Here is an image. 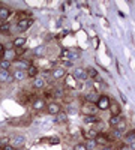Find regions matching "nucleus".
<instances>
[{
	"mask_svg": "<svg viewBox=\"0 0 135 150\" xmlns=\"http://www.w3.org/2000/svg\"><path fill=\"white\" fill-rule=\"evenodd\" d=\"M33 24V20L32 18H27V20H20L18 21V24H17V27H18V30L20 32H26L30 26Z\"/></svg>",
	"mask_w": 135,
	"mask_h": 150,
	"instance_id": "obj_3",
	"label": "nucleus"
},
{
	"mask_svg": "<svg viewBox=\"0 0 135 150\" xmlns=\"http://www.w3.org/2000/svg\"><path fill=\"white\" fill-rule=\"evenodd\" d=\"M114 129L119 131V132H123V131L126 129V122H125V120H120L116 126H114Z\"/></svg>",
	"mask_w": 135,
	"mask_h": 150,
	"instance_id": "obj_18",
	"label": "nucleus"
},
{
	"mask_svg": "<svg viewBox=\"0 0 135 150\" xmlns=\"http://www.w3.org/2000/svg\"><path fill=\"white\" fill-rule=\"evenodd\" d=\"M129 149H131V150H135V143H132V144H129Z\"/></svg>",
	"mask_w": 135,
	"mask_h": 150,
	"instance_id": "obj_34",
	"label": "nucleus"
},
{
	"mask_svg": "<svg viewBox=\"0 0 135 150\" xmlns=\"http://www.w3.org/2000/svg\"><path fill=\"white\" fill-rule=\"evenodd\" d=\"M44 51H45V48H44V45H41V47L36 48L33 53H35V56H42V53H44Z\"/></svg>",
	"mask_w": 135,
	"mask_h": 150,
	"instance_id": "obj_26",
	"label": "nucleus"
},
{
	"mask_svg": "<svg viewBox=\"0 0 135 150\" xmlns=\"http://www.w3.org/2000/svg\"><path fill=\"white\" fill-rule=\"evenodd\" d=\"M96 108V104H90V102H86L84 104V107L81 108L83 110V112H84V114H93V110Z\"/></svg>",
	"mask_w": 135,
	"mask_h": 150,
	"instance_id": "obj_8",
	"label": "nucleus"
},
{
	"mask_svg": "<svg viewBox=\"0 0 135 150\" xmlns=\"http://www.w3.org/2000/svg\"><path fill=\"white\" fill-rule=\"evenodd\" d=\"M96 146H98V144H96V141H95L93 138H90L87 143H86V147H87V150H93Z\"/></svg>",
	"mask_w": 135,
	"mask_h": 150,
	"instance_id": "obj_22",
	"label": "nucleus"
},
{
	"mask_svg": "<svg viewBox=\"0 0 135 150\" xmlns=\"http://www.w3.org/2000/svg\"><path fill=\"white\" fill-rule=\"evenodd\" d=\"M120 150H131V149H129V147H126V146H123V147H122Z\"/></svg>",
	"mask_w": 135,
	"mask_h": 150,
	"instance_id": "obj_35",
	"label": "nucleus"
},
{
	"mask_svg": "<svg viewBox=\"0 0 135 150\" xmlns=\"http://www.w3.org/2000/svg\"><path fill=\"white\" fill-rule=\"evenodd\" d=\"M74 78H75L77 81H86V80L89 78L87 71L83 69V68H77L75 71H74Z\"/></svg>",
	"mask_w": 135,
	"mask_h": 150,
	"instance_id": "obj_2",
	"label": "nucleus"
},
{
	"mask_svg": "<svg viewBox=\"0 0 135 150\" xmlns=\"http://www.w3.org/2000/svg\"><path fill=\"white\" fill-rule=\"evenodd\" d=\"M110 108H111V111H113V116H119V112H120V108H119V105H116V104H113V102H111Z\"/></svg>",
	"mask_w": 135,
	"mask_h": 150,
	"instance_id": "obj_24",
	"label": "nucleus"
},
{
	"mask_svg": "<svg viewBox=\"0 0 135 150\" xmlns=\"http://www.w3.org/2000/svg\"><path fill=\"white\" fill-rule=\"evenodd\" d=\"M47 110H48V114L57 116L59 112H60V105L57 102H50V104H48V107H47Z\"/></svg>",
	"mask_w": 135,
	"mask_h": 150,
	"instance_id": "obj_4",
	"label": "nucleus"
},
{
	"mask_svg": "<svg viewBox=\"0 0 135 150\" xmlns=\"http://www.w3.org/2000/svg\"><path fill=\"white\" fill-rule=\"evenodd\" d=\"M12 80H14L12 74H9L8 71L0 69V83H12Z\"/></svg>",
	"mask_w": 135,
	"mask_h": 150,
	"instance_id": "obj_6",
	"label": "nucleus"
},
{
	"mask_svg": "<svg viewBox=\"0 0 135 150\" xmlns=\"http://www.w3.org/2000/svg\"><path fill=\"white\" fill-rule=\"evenodd\" d=\"M98 98H99V96H98L96 93H89L87 96H86V101H87V102H90V104H96Z\"/></svg>",
	"mask_w": 135,
	"mask_h": 150,
	"instance_id": "obj_17",
	"label": "nucleus"
},
{
	"mask_svg": "<svg viewBox=\"0 0 135 150\" xmlns=\"http://www.w3.org/2000/svg\"><path fill=\"white\" fill-rule=\"evenodd\" d=\"M33 86H35V89H44L45 87V80L44 78H35Z\"/></svg>",
	"mask_w": 135,
	"mask_h": 150,
	"instance_id": "obj_15",
	"label": "nucleus"
},
{
	"mask_svg": "<svg viewBox=\"0 0 135 150\" xmlns=\"http://www.w3.org/2000/svg\"><path fill=\"white\" fill-rule=\"evenodd\" d=\"M110 105H111V101H110V98L107 95H101L99 98H98V101H96V108L98 110H108Z\"/></svg>",
	"mask_w": 135,
	"mask_h": 150,
	"instance_id": "obj_1",
	"label": "nucleus"
},
{
	"mask_svg": "<svg viewBox=\"0 0 135 150\" xmlns=\"http://www.w3.org/2000/svg\"><path fill=\"white\" fill-rule=\"evenodd\" d=\"M12 44H14V47L15 48H20V47H23L24 44H26V38H17V39H14V42H12Z\"/></svg>",
	"mask_w": 135,
	"mask_h": 150,
	"instance_id": "obj_16",
	"label": "nucleus"
},
{
	"mask_svg": "<svg viewBox=\"0 0 135 150\" xmlns=\"http://www.w3.org/2000/svg\"><path fill=\"white\" fill-rule=\"evenodd\" d=\"M0 32H2V33H9V24H3V26H0Z\"/></svg>",
	"mask_w": 135,
	"mask_h": 150,
	"instance_id": "obj_27",
	"label": "nucleus"
},
{
	"mask_svg": "<svg viewBox=\"0 0 135 150\" xmlns=\"http://www.w3.org/2000/svg\"><path fill=\"white\" fill-rule=\"evenodd\" d=\"M44 107H45V101H44V99H35V101L32 102V108L36 110V111L44 110Z\"/></svg>",
	"mask_w": 135,
	"mask_h": 150,
	"instance_id": "obj_7",
	"label": "nucleus"
},
{
	"mask_svg": "<svg viewBox=\"0 0 135 150\" xmlns=\"http://www.w3.org/2000/svg\"><path fill=\"white\" fill-rule=\"evenodd\" d=\"M87 75H92V77H95V78H98V72H96L95 69H92V68H90V69L87 71Z\"/></svg>",
	"mask_w": 135,
	"mask_h": 150,
	"instance_id": "obj_29",
	"label": "nucleus"
},
{
	"mask_svg": "<svg viewBox=\"0 0 135 150\" xmlns=\"http://www.w3.org/2000/svg\"><path fill=\"white\" fill-rule=\"evenodd\" d=\"M32 65L29 63V62H26V60H18L17 62V68L18 69H21V71H24V69H29Z\"/></svg>",
	"mask_w": 135,
	"mask_h": 150,
	"instance_id": "obj_13",
	"label": "nucleus"
},
{
	"mask_svg": "<svg viewBox=\"0 0 135 150\" xmlns=\"http://www.w3.org/2000/svg\"><path fill=\"white\" fill-rule=\"evenodd\" d=\"M11 68V62L9 60H2V62H0V69H2V71H8Z\"/></svg>",
	"mask_w": 135,
	"mask_h": 150,
	"instance_id": "obj_20",
	"label": "nucleus"
},
{
	"mask_svg": "<svg viewBox=\"0 0 135 150\" xmlns=\"http://www.w3.org/2000/svg\"><path fill=\"white\" fill-rule=\"evenodd\" d=\"M95 120H96V117H95V116H86V117H84V122H86V123H90V122L93 123Z\"/></svg>",
	"mask_w": 135,
	"mask_h": 150,
	"instance_id": "obj_28",
	"label": "nucleus"
},
{
	"mask_svg": "<svg viewBox=\"0 0 135 150\" xmlns=\"http://www.w3.org/2000/svg\"><path fill=\"white\" fill-rule=\"evenodd\" d=\"M11 138H8V137H0V147H5L6 144H9Z\"/></svg>",
	"mask_w": 135,
	"mask_h": 150,
	"instance_id": "obj_25",
	"label": "nucleus"
},
{
	"mask_svg": "<svg viewBox=\"0 0 135 150\" xmlns=\"http://www.w3.org/2000/svg\"><path fill=\"white\" fill-rule=\"evenodd\" d=\"M63 77H65V69L57 68V69H54V71H53V78L59 80V78H63Z\"/></svg>",
	"mask_w": 135,
	"mask_h": 150,
	"instance_id": "obj_12",
	"label": "nucleus"
},
{
	"mask_svg": "<svg viewBox=\"0 0 135 150\" xmlns=\"http://www.w3.org/2000/svg\"><path fill=\"white\" fill-rule=\"evenodd\" d=\"M104 150H113V149H110V147H107V149H104Z\"/></svg>",
	"mask_w": 135,
	"mask_h": 150,
	"instance_id": "obj_36",
	"label": "nucleus"
},
{
	"mask_svg": "<svg viewBox=\"0 0 135 150\" xmlns=\"http://www.w3.org/2000/svg\"><path fill=\"white\" fill-rule=\"evenodd\" d=\"M3 54H5V60H9V62H12V60L17 57V53H15V50H14V48L8 50V51H5Z\"/></svg>",
	"mask_w": 135,
	"mask_h": 150,
	"instance_id": "obj_10",
	"label": "nucleus"
},
{
	"mask_svg": "<svg viewBox=\"0 0 135 150\" xmlns=\"http://www.w3.org/2000/svg\"><path fill=\"white\" fill-rule=\"evenodd\" d=\"M9 15H11V11L8 9V8H0V20L2 21H6L8 18H9Z\"/></svg>",
	"mask_w": 135,
	"mask_h": 150,
	"instance_id": "obj_11",
	"label": "nucleus"
},
{
	"mask_svg": "<svg viewBox=\"0 0 135 150\" xmlns=\"http://www.w3.org/2000/svg\"><path fill=\"white\" fill-rule=\"evenodd\" d=\"M95 141H96V144L105 146L108 140H107V137H105V135H102V134H98V135H96V138H95Z\"/></svg>",
	"mask_w": 135,
	"mask_h": 150,
	"instance_id": "obj_14",
	"label": "nucleus"
},
{
	"mask_svg": "<svg viewBox=\"0 0 135 150\" xmlns=\"http://www.w3.org/2000/svg\"><path fill=\"white\" fill-rule=\"evenodd\" d=\"M27 75H29V77H36V75H38V69H36L35 66H30L27 69Z\"/></svg>",
	"mask_w": 135,
	"mask_h": 150,
	"instance_id": "obj_23",
	"label": "nucleus"
},
{
	"mask_svg": "<svg viewBox=\"0 0 135 150\" xmlns=\"http://www.w3.org/2000/svg\"><path fill=\"white\" fill-rule=\"evenodd\" d=\"M126 141H128L129 144L135 143V131H129V132L126 134Z\"/></svg>",
	"mask_w": 135,
	"mask_h": 150,
	"instance_id": "obj_19",
	"label": "nucleus"
},
{
	"mask_svg": "<svg viewBox=\"0 0 135 150\" xmlns=\"http://www.w3.org/2000/svg\"><path fill=\"white\" fill-rule=\"evenodd\" d=\"M96 135H98V132L90 129V132H89V137H90V138H93V140H95V138H96Z\"/></svg>",
	"mask_w": 135,
	"mask_h": 150,
	"instance_id": "obj_31",
	"label": "nucleus"
},
{
	"mask_svg": "<svg viewBox=\"0 0 135 150\" xmlns=\"http://www.w3.org/2000/svg\"><path fill=\"white\" fill-rule=\"evenodd\" d=\"M24 143H26V138H24L23 135H15V137H12V138H11V144L14 147H20Z\"/></svg>",
	"mask_w": 135,
	"mask_h": 150,
	"instance_id": "obj_5",
	"label": "nucleus"
},
{
	"mask_svg": "<svg viewBox=\"0 0 135 150\" xmlns=\"http://www.w3.org/2000/svg\"><path fill=\"white\" fill-rule=\"evenodd\" d=\"M3 53H5V48H3L2 44H0V54H3Z\"/></svg>",
	"mask_w": 135,
	"mask_h": 150,
	"instance_id": "obj_33",
	"label": "nucleus"
},
{
	"mask_svg": "<svg viewBox=\"0 0 135 150\" xmlns=\"http://www.w3.org/2000/svg\"><path fill=\"white\" fill-rule=\"evenodd\" d=\"M15 147L14 146H12V144H6L5 147H2V150H14Z\"/></svg>",
	"mask_w": 135,
	"mask_h": 150,
	"instance_id": "obj_32",
	"label": "nucleus"
},
{
	"mask_svg": "<svg viewBox=\"0 0 135 150\" xmlns=\"http://www.w3.org/2000/svg\"><path fill=\"white\" fill-rule=\"evenodd\" d=\"M74 150H87V147H86V144H77Z\"/></svg>",
	"mask_w": 135,
	"mask_h": 150,
	"instance_id": "obj_30",
	"label": "nucleus"
},
{
	"mask_svg": "<svg viewBox=\"0 0 135 150\" xmlns=\"http://www.w3.org/2000/svg\"><path fill=\"white\" fill-rule=\"evenodd\" d=\"M26 72L24 71H21V69H17V71H14V74H12V77H14V80H18V81H21V80H24L26 78Z\"/></svg>",
	"mask_w": 135,
	"mask_h": 150,
	"instance_id": "obj_9",
	"label": "nucleus"
},
{
	"mask_svg": "<svg viewBox=\"0 0 135 150\" xmlns=\"http://www.w3.org/2000/svg\"><path fill=\"white\" fill-rule=\"evenodd\" d=\"M120 120H122L120 116H111V119H110V126H113V128H114Z\"/></svg>",
	"mask_w": 135,
	"mask_h": 150,
	"instance_id": "obj_21",
	"label": "nucleus"
}]
</instances>
